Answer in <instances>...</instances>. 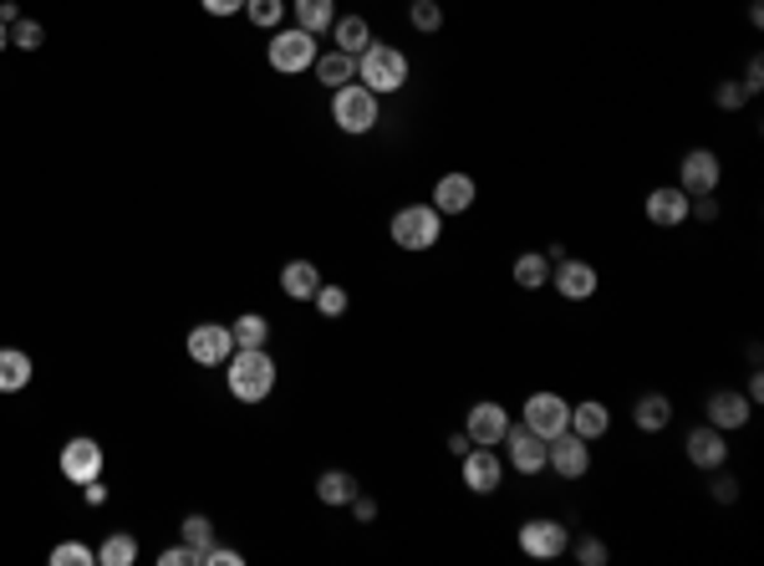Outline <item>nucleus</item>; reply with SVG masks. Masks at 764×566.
<instances>
[{"instance_id":"1","label":"nucleus","mask_w":764,"mask_h":566,"mask_svg":"<svg viewBox=\"0 0 764 566\" xmlns=\"http://www.w3.org/2000/svg\"><path fill=\"white\" fill-rule=\"evenodd\" d=\"M225 388L239 403H265L275 393V358L265 348H235L225 358Z\"/></svg>"},{"instance_id":"2","label":"nucleus","mask_w":764,"mask_h":566,"mask_svg":"<svg viewBox=\"0 0 764 566\" xmlns=\"http://www.w3.org/2000/svg\"><path fill=\"white\" fill-rule=\"evenodd\" d=\"M357 82L378 97L398 92V87H408V57L398 47H388V41H372V47L357 57Z\"/></svg>"},{"instance_id":"3","label":"nucleus","mask_w":764,"mask_h":566,"mask_svg":"<svg viewBox=\"0 0 764 566\" xmlns=\"http://www.w3.org/2000/svg\"><path fill=\"white\" fill-rule=\"evenodd\" d=\"M388 235H393V245L398 251H433L439 245V235H443V215L433 205H403L393 215V225H388Z\"/></svg>"},{"instance_id":"4","label":"nucleus","mask_w":764,"mask_h":566,"mask_svg":"<svg viewBox=\"0 0 764 566\" xmlns=\"http://www.w3.org/2000/svg\"><path fill=\"white\" fill-rule=\"evenodd\" d=\"M316 57H322V47H316V37L311 31H301V26H275L271 31V47H265V61H271L275 72H286V77H296V72H311L316 67Z\"/></svg>"},{"instance_id":"5","label":"nucleus","mask_w":764,"mask_h":566,"mask_svg":"<svg viewBox=\"0 0 764 566\" xmlns=\"http://www.w3.org/2000/svg\"><path fill=\"white\" fill-rule=\"evenodd\" d=\"M332 123L342 133H372V128H378V92H368L357 77H352V82H342L332 92Z\"/></svg>"},{"instance_id":"6","label":"nucleus","mask_w":764,"mask_h":566,"mask_svg":"<svg viewBox=\"0 0 764 566\" xmlns=\"http://www.w3.org/2000/svg\"><path fill=\"white\" fill-rule=\"evenodd\" d=\"M520 423L540 439H556L561 429H571V403H566L561 393H550V388H536V393L526 398V409H520Z\"/></svg>"},{"instance_id":"7","label":"nucleus","mask_w":764,"mask_h":566,"mask_svg":"<svg viewBox=\"0 0 764 566\" xmlns=\"http://www.w3.org/2000/svg\"><path fill=\"white\" fill-rule=\"evenodd\" d=\"M520 552L530 556V562H561L566 556V546H571V530L561 526V520H550V516H536V520H526L520 526Z\"/></svg>"},{"instance_id":"8","label":"nucleus","mask_w":764,"mask_h":566,"mask_svg":"<svg viewBox=\"0 0 764 566\" xmlns=\"http://www.w3.org/2000/svg\"><path fill=\"white\" fill-rule=\"evenodd\" d=\"M459 480H464L469 495H494L505 480V459L500 449H484V445H469L459 455Z\"/></svg>"},{"instance_id":"9","label":"nucleus","mask_w":764,"mask_h":566,"mask_svg":"<svg viewBox=\"0 0 764 566\" xmlns=\"http://www.w3.org/2000/svg\"><path fill=\"white\" fill-rule=\"evenodd\" d=\"M546 470H556L561 480H581L591 470V445L571 429H561L556 439H546Z\"/></svg>"},{"instance_id":"10","label":"nucleus","mask_w":764,"mask_h":566,"mask_svg":"<svg viewBox=\"0 0 764 566\" xmlns=\"http://www.w3.org/2000/svg\"><path fill=\"white\" fill-rule=\"evenodd\" d=\"M550 286H556V296L561 302H591L597 296V286H601V276H597V265L591 261H556L550 265Z\"/></svg>"},{"instance_id":"11","label":"nucleus","mask_w":764,"mask_h":566,"mask_svg":"<svg viewBox=\"0 0 764 566\" xmlns=\"http://www.w3.org/2000/svg\"><path fill=\"white\" fill-rule=\"evenodd\" d=\"M500 449H505V459H510V470L526 475V480L546 470V439L530 435L526 423H510V429H505V439H500Z\"/></svg>"},{"instance_id":"12","label":"nucleus","mask_w":764,"mask_h":566,"mask_svg":"<svg viewBox=\"0 0 764 566\" xmlns=\"http://www.w3.org/2000/svg\"><path fill=\"white\" fill-rule=\"evenodd\" d=\"M718 179H724V164H718L714 148H688V154H683V164H678V189L688 194V199H693V194H714Z\"/></svg>"},{"instance_id":"13","label":"nucleus","mask_w":764,"mask_h":566,"mask_svg":"<svg viewBox=\"0 0 764 566\" xmlns=\"http://www.w3.org/2000/svg\"><path fill=\"white\" fill-rule=\"evenodd\" d=\"M189 358L199 362V368H225V358L235 352V338H229V326L225 322H199L189 326Z\"/></svg>"},{"instance_id":"14","label":"nucleus","mask_w":764,"mask_h":566,"mask_svg":"<svg viewBox=\"0 0 764 566\" xmlns=\"http://www.w3.org/2000/svg\"><path fill=\"white\" fill-rule=\"evenodd\" d=\"M505 429H510V409L494 403V398H479L474 409H469V419H464L469 445H484V449H500Z\"/></svg>"},{"instance_id":"15","label":"nucleus","mask_w":764,"mask_h":566,"mask_svg":"<svg viewBox=\"0 0 764 566\" xmlns=\"http://www.w3.org/2000/svg\"><path fill=\"white\" fill-rule=\"evenodd\" d=\"M683 455H688L693 470H724V465H728V435H724V429H714V423H704V429H688V439H683Z\"/></svg>"},{"instance_id":"16","label":"nucleus","mask_w":764,"mask_h":566,"mask_svg":"<svg viewBox=\"0 0 764 566\" xmlns=\"http://www.w3.org/2000/svg\"><path fill=\"white\" fill-rule=\"evenodd\" d=\"M57 465H61V480L87 485L102 475V445H97V439H67Z\"/></svg>"},{"instance_id":"17","label":"nucleus","mask_w":764,"mask_h":566,"mask_svg":"<svg viewBox=\"0 0 764 566\" xmlns=\"http://www.w3.org/2000/svg\"><path fill=\"white\" fill-rule=\"evenodd\" d=\"M688 194L678 189V184H657L653 194H647V205H643V215L653 219L657 230H678V225H688Z\"/></svg>"},{"instance_id":"18","label":"nucleus","mask_w":764,"mask_h":566,"mask_svg":"<svg viewBox=\"0 0 764 566\" xmlns=\"http://www.w3.org/2000/svg\"><path fill=\"white\" fill-rule=\"evenodd\" d=\"M474 199H479V184L469 179V174H439L429 205L439 209V215H469V209H474Z\"/></svg>"},{"instance_id":"19","label":"nucleus","mask_w":764,"mask_h":566,"mask_svg":"<svg viewBox=\"0 0 764 566\" xmlns=\"http://www.w3.org/2000/svg\"><path fill=\"white\" fill-rule=\"evenodd\" d=\"M750 419H754V403L744 393H734V388H714V393H708V423H714V429L734 435V429H744Z\"/></svg>"},{"instance_id":"20","label":"nucleus","mask_w":764,"mask_h":566,"mask_svg":"<svg viewBox=\"0 0 764 566\" xmlns=\"http://www.w3.org/2000/svg\"><path fill=\"white\" fill-rule=\"evenodd\" d=\"M571 435H581L586 445H597L601 435H611V409L601 403V398H581V403H571Z\"/></svg>"},{"instance_id":"21","label":"nucleus","mask_w":764,"mask_h":566,"mask_svg":"<svg viewBox=\"0 0 764 566\" xmlns=\"http://www.w3.org/2000/svg\"><path fill=\"white\" fill-rule=\"evenodd\" d=\"M633 423L643 429V435H663L673 423V398L668 393H643L633 403Z\"/></svg>"},{"instance_id":"22","label":"nucleus","mask_w":764,"mask_h":566,"mask_svg":"<svg viewBox=\"0 0 764 566\" xmlns=\"http://www.w3.org/2000/svg\"><path fill=\"white\" fill-rule=\"evenodd\" d=\"M332 41H336V51H346V57H362V51L372 47L368 16H336V21H332Z\"/></svg>"},{"instance_id":"23","label":"nucleus","mask_w":764,"mask_h":566,"mask_svg":"<svg viewBox=\"0 0 764 566\" xmlns=\"http://www.w3.org/2000/svg\"><path fill=\"white\" fill-rule=\"evenodd\" d=\"M510 276H515V286H520V291H546V286H550V255H546V251L515 255Z\"/></svg>"},{"instance_id":"24","label":"nucleus","mask_w":764,"mask_h":566,"mask_svg":"<svg viewBox=\"0 0 764 566\" xmlns=\"http://www.w3.org/2000/svg\"><path fill=\"white\" fill-rule=\"evenodd\" d=\"M316 286H322V271H316L311 261H286V265H281V291H286V296L311 302V296H316Z\"/></svg>"},{"instance_id":"25","label":"nucleus","mask_w":764,"mask_h":566,"mask_svg":"<svg viewBox=\"0 0 764 566\" xmlns=\"http://www.w3.org/2000/svg\"><path fill=\"white\" fill-rule=\"evenodd\" d=\"M311 72H316V82L322 87H342V82H352V77H357V57H346V51H322V57H316V67H311Z\"/></svg>"},{"instance_id":"26","label":"nucleus","mask_w":764,"mask_h":566,"mask_svg":"<svg viewBox=\"0 0 764 566\" xmlns=\"http://www.w3.org/2000/svg\"><path fill=\"white\" fill-rule=\"evenodd\" d=\"M31 358H26L21 348H0V393H21V388H31Z\"/></svg>"},{"instance_id":"27","label":"nucleus","mask_w":764,"mask_h":566,"mask_svg":"<svg viewBox=\"0 0 764 566\" xmlns=\"http://www.w3.org/2000/svg\"><path fill=\"white\" fill-rule=\"evenodd\" d=\"M291 11H296L301 31L322 37V31H332V21H336V0H291Z\"/></svg>"},{"instance_id":"28","label":"nucleus","mask_w":764,"mask_h":566,"mask_svg":"<svg viewBox=\"0 0 764 566\" xmlns=\"http://www.w3.org/2000/svg\"><path fill=\"white\" fill-rule=\"evenodd\" d=\"M362 485L352 470H326L322 480H316V500H322V506H352V495Z\"/></svg>"},{"instance_id":"29","label":"nucleus","mask_w":764,"mask_h":566,"mask_svg":"<svg viewBox=\"0 0 764 566\" xmlns=\"http://www.w3.org/2000/svg\"><path fill=\"white\" fill-rule=\"evenodd\" d=\"M179 541L194 552V562L204 566V556H209V546H215V520L209 516H184L179 520Z\"/></svg>"},{"instance_id":"30","label":"nucleus","mask_w":764,"mask_h":566,"mask_svg":"<svg viewBox=\"0 0 764 566\" xmlns=\"http://www.w3.org/2000/svg\"><path fill=\"white\" fill-rule=\"evenodd\" d=\"M97 562H102V566H133V562H138V541H133V530H112L108 541L97 546Z\"/></svg>"},{"instance_id":"31","label":"nucleus","mask_w":764,"mask_h":566,"mask_svg":"<svg viewBox=\"0 0 764 566\" xmlns=\"http://www.w3.org/2000/svg\"><path fill=\"white\" fill-rule=\"evenodd\" d=\"M229 338H235V348H265L271 342V322L261 312H245L239 322H229Z\"/></svg>"},{"instance_id":"32","label":"nucleus","mask_w":764,"mask_h":566,"mask_svg":"<svg viewBox=\"0 0 764 566\" xmlns=\"http://www.w3.org/2000/svg\"><path fill=\"white\" fill-rule=\"evenodd\" d=\"M408 21H413V31L433 37V31H443V6L439 0H408Z\"/></svg>"},{"instance_id":"33","label":"nucleus","mask_w":764,"mask_h":566,"mask_svg":"<svg viewBox=\"0 0 764 566\" xmlns=\"http://www.w3.org/2000/svg\"><path fill=\"white\" fill-rule=\"evenodd\" d=\"M245 16H251V26H261V31H275V26L286 21V0H245Z\"/></svg>"},{"instance_id":"34","label":"nucleus","mask_w":764,"mask_h":566,"mask_svg":"<svg viewBox=\"0 0 764 566\" xmlns=\"http://www.w3.org/2000/svg\"><path fill=\"white\" fill-rule=\"evenodd\" d=\"M566 552H571L581 566H607L611 562V552H607V541H601V536H576Z\"/></svg>"},{"instance_id":"35","label":"nucleus","mask_w":764,"mask_h":566,"mask_svg":"<svg viewBox=\"0 0 764 566\" xmlns=\"http://www.w3.org/2000/svg\"><path fill=\"white\" fill-rule=\"evenodd\" d=\"M311 302H316V312H322V316H342L346 306H352V296H346V286H326V281H322Z\"/></svg>"},{"instance_id":"36","label":"nucleus","mask_w":764,"mask_h":566,"mask_svg":"<svg viewBox=\"0 0 764 566\" xmlns=\"http://www.w3.org/2000/svg\"><path fill=\"white\" fill-rule=\"evenodd\" d=\"M87 562H97V552L87 541H61V546H51V566H87Z\"/></svg>"},{"instance_id":"37","label":"nucleus","mask_w":764,"mask_h":566,"mask_svg":"<svg viewBox=\"0 0 764 566\" xmlns=\"http://www.w3.org/2000/svg\"><path fill=\"white\" fill-rule=\"evenodd\" d=\"M41 41H47L41 21H16V26H11V47H21V51H41Z\"/></svg>"},{"instance_id":"38","label":"nucleus","mask_w":764,"mask_h":566,"mask_svg":"<svg viewBox=\"0 0 764 566\" xmlns=\"http://www.w3.org/2000/svg\"><path fill=\"white\" fill-rule=\"evenodd\" d=\"M744 97H750V92H744V87L734 82V77L714 87V103H718V108H724V113H739V108H744Z\"/></svg>"},{"instance_id":"39","label":"nucleus","mask_w":764,"mask_h":566,"mask_svg":"<svg viewBox=\"0 0 764 566\" xmlns=\"http://www.w3.org/2000/svg\"><path fill=\"white\" fill-rule=\"evenodd\" d=\"M708 475H714L708 495H714L718 506H734V500H739V480H734V475H718V470H708Z\"/></svg>"},{"instance_id":"40","label":"nucleus","mask_w":764,"mask_h":566,"mask_svg":"<svg viewBox=\"0 0 764 566\" xmlns=\"http://www.w3.org/2000/svg\"><path fill=\"white\" fill-rule=\"evenodd\" d=\"M158 566H199V562H194V552H189V546H164V552H158Z\"/></svg>"},{"instance_id":"41","label":"nucleus","mask_w":764,"mask_h":566,"mask_svg":"<svg viewBox=\"0 0 764 566\" xmlns=\"http://www.w3.org/2000/svg\"><path fill=\"white\" fill-rule=\"evenodd\" d=\"M739 87H744L750 97L764 92V61H760V57H750V67H744V82H739Z\"/></svg>"},{"instance_id":"42","label":"nucleus","mask_w":764,"mask_h":566,"mask_svg":"<svg viewBox=\"0 0 764 566\" xmlns=\"http://www.w3.org/2000/svg\"><path fill=\"white\" fill-rule=\"evenodd\" d=\"M245 562V552H229V546H209V556H204V566H239Z\"/></svg>"},{"instance_id":"43","label":"nucleus","mask_w":764,"mask_h":566,"mask_svg":"<svg viewBox=\"0 0 764 566\" xmlns=\"http://www.w3.org/2000/svg\"><path fill=\"white\" fill-rule=\"evenodd\" d=\"M204 16H239L245 11V0H199Z\"/></svg>"},{"instance_id":"44","label":"nucleus","mask_w":764,"mask_h":566,"mask_svg":"<svg viewBox=\"0 0 764 566\" xmlns=\"http://www.w3.org/2000/svg\"><path fill=\"white\" fill-rule=\"evenodd\" d=\"M352 516H357V520H378V500H372V495H352Z\"/></svg>"},{"instance_id":"45","label":"nucleus","mask_w":764,"mask_h":566,"mask_svg":"<svg viewBox=\"0 0 764 566\" xmlns=\"http://www.w3.org/2000/svg\"><path fill=\"white\" fill-rule=\"evenodd\" d=\"M82 490H87V506H108V485H102V475H97V480H87Z\"/></svg>"},{"instance_id":"46","label":"nucleus","mask_w":764,"mask_h":566,"mask_svg":"<svg viewBox=\"0 0 764 566\" xmlns=\"http://www.w3.org/2000/svg\"><path fill=\"white\" fill-rule=\"evenodd\" d=\"M744 398H750V403H764V378H760V368L750 373V388H744Z\"/></svg>"},{"instance_id":"47","label":"nucleus","mask_w":764,"mask_h":566,"mask_svg":"<svg viewBox=\"0 0 764 566\" xmlns=\"http://www.w3.org/2000/svg\"><path fill=\"white\" fill-rule=\"evenodd\" d=\"M0 21H6V26L21 21V11H16V0H0Z\"/></svg>"},{"instance_id":"48","label":"nucleus","mask_w":764,"mask_h":566,"mask_svg":"<svg viewBox=\"0 0 764 566\" xmlns=\"http://www.w3.org/2000/svg\"><path fill=\"white\" fill-rule=\"evenodd\" d=\"M750 26H754V31L764 26V0H750Z\"/></svg>"},{"instance_id":"49","label":"nucleus","mask_w":764,"mask_h":566,"mask_svg":"<svg viewBox=\"0 0 764 566\" xmlns=\"http://www.w3.org/2000/svg\"><path fill=\"white\" fill-rule=\"evenodd\" d=\"M469 449V435H449V455H464Z\"/></svg>"},{"instance_id":"50","label":"nucleus","mask_w":764,"mask_h":566,"mask_svg":"<svg viewBox=\"0 0 764 566\" xmlns=\"http://www.w3.org/2000/svg\"><path fill=\"white\" fill-rule=\"evenodd\" d=\"M6 47H11V26L0 21V51H6Z\"/></svg>"}]
</instances>
